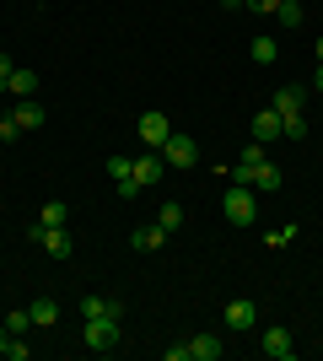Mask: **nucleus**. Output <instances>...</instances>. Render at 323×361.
I'll return each mask as SVG.
<instances>
[{
    "mask_svg": "<svg viewBox=\"0 0 323 361\" xmlns=\"http://www.w3.org/2000/svg\"><path fill=\"white\" fill-rule=\"evenodd\" d=\"M318 356H323V345H318Z\"/></svg>",
    "mask_w": 323,
    "mask_h": 361,
    "instance_id": "nucleus-32",
    "label": "nucleus"
},
{
    "mask_svg": "<svg viewBox=\"0 0 323 361\" xmlns=\"http://www.w3.org/2000/svg\"><path fill=\"white\" fill-rule=\"evenodd\" d=\"M0 324H6L11 334H27V329H32V313H27V307H16V313H6Z\"/></svg>",
    "mask_w": 323,
    "mask_h": 361,
    "instance_id": "nucleus-22",
    "label": "nucleus"
},
{
    "mask_svg": "<svg viewBox=\"0 0 323 361\" xmlns=\"http://www.w3.org/2000/svg\"><path fill=\"white\" fill-rule=\"evenodd\" d=\"M243 6H248V11H259V16H275L280 0H243Z\"/></svg>",
    "mask_w": 323,
    "mask_h": 361,
    "instance_id": "nucleus-27",
    "label": "nucleus"
},
{
    "mask_svg": "<svg viewBox=\"0 0 323 361\" xmlns=\"http://www.w3.org/2000/svg\"><path fill=\"white\" fill-rule=\"evenodd\" d=\"M167 238H172L167 226H162V221H151V226H135V238H129V243H135L140 254H156V248H167Z\"/></svg>",
    "mask_w": 323,
    "mask_h": 361,
    "instance_id": "nucleus-8",
    "label": "nucleus"
},
{
    "mask_svg": "<svg viewBox=\"0 0 323 361\" xmlns=\"http://www.w3.org/2000/svg\"><path fill=\"white\" fill-rule=\"evenodd\" d=\"M16 135H22V124H16V114H6V119H0V140H6V146H11Z\"/></svg>",
    "mask_w": 323,
    "mask_h": 361,
    "instance_id": "nucleus-26",
    "label": "nucleus"
},
{
    "mask_svg": "<svg viewBox=\"0 0 323 361\" xmlns=\"http://www.w3.org/2000/svg\"><path fill=\"white\" fill-rule=\"evenodd\" d=\"M275 135H280V114H275V108H259V114H253V140L270 146Z\"/></svg>",
    "mask_w": 323,
    "mask_h": 361,
    "instance_id": "nucleus-12",
    "label": "nucleus"
},
{
    "mask_svg": "<svg viewBox=\"0 0 323 361\" xmlns=\"http://www.w3.org/2000/svg\"><path fill=\"white\" fill-rule=\"evenodd\" d=\"M248 189H253V195H275V189H280V167H275V162L253 167V178H248Z\"/></svg>",
    "mask_w": 323,
    "mask_h": 361,
    "instance_id": "nucleus-11",
    "label": "nucleus"
},
{
    "mask_svg": "<svg viewBox=\"0 0 323 361\" xmlns=\"http://www.w3.org/2000/svg\"><path fill=\"white\" fill-rule=\"evenodd\" d=\"M275 16H280V27H296V22H302V0H280Z\"/></svg>",
    "mask_w": 323,
    "mask_h": 361,
    "instance_id": "nucleus-21",
    "label": "nucleus"
},
{
    "mask_svg": "<svg viewBox=\"0 0 323 361\" xmlns=\"http://www.w3.org/2000/svg\"><path fill=\"white\" fill-rule=\"evenodd\" d=\"M11 114H16V124H22V130H44V119H49V114H44L38 103H32V97H22V103H16Z\"/></svg>",
    "mask_w": 323,
    "mask_h": 361,
    "instance_id": "nucleus-14",
    "label": "nucleus"
},
{
    "mask_svg": "<svg viewBox=\"0 0 323 361\" xmlns=\"http://www.w3.org/2000/svg\"><path fill=\"white\" fill-rule=\"evenodd\" d=\"M108 173H113V178H129V173H135V157H108Z\"/></svg>",
    "mask_w": 323,
    "mask_h": 361,
    "instance_id": "nucleus-23",
    "label": "nucleus"
},
{
    "mask_svg": "<svg viewBox=\"0 0 323 361\" xmlns=\"http://www.w3.org/2000/svg\"><path fill=\"white\" fill-rule=\"evenodd\" d=\"M81 318H124V307L108 297H81Z\"/></svg>",
    "mask_w": 323,
    "mask_h": 361,
    "instance_id": "nucleus-13",
    "label": "nucleus"
},
{
    "mask_svg": "<svg viewBox=\"0 0 323 361\" xmlns=\"http://www.w3.org/2000/svg\"><path fill=\"white\" fill-rule=\"evenodd\" d=\"M248 44H253V49H248V54H253V65H275V60H280V44L270 38V32H259V38H248Z\"/></svg>",
    "mask_w": 323,
    "mask_h": 361,
    "instance_id": "nucleus-15",
    "label": "nucleus"
},
{
    "mask_svg": "<svg viewBox=\"0 0 323 361\" xmlns=\"http://www.w3.org/2000/svg\"><path fill=\"white\" fill-rule=\"evenodd\" d=\"M221 211H227L232 226H253V221H259V200H253L248 183H232L227 195H221Z\"/></svg>",
    "mask_w": 323,
    "mask_h": 361,
    "instance_id": "nucleus-1",
    "label": "nucleus"
},
{
    "mask_svg": "<svg viewBox=\"0 0 323 361\" xmlns=\"http://www.w3.org/2000/svg\"><path fill=\"white\" fill-rule=\"evenodd\" d=\"M227 329H237V334H248L253 324H259V302H227Z\"/></svg>",
    "mask_w": 323,
    "mask_h": 361,
    "instance_id": "nucleus-7",
    "label": "nucleus"
},
{
    "mask_svg": "<svg viewBox=\"0 0 323 361\" xmlns=\"http://www.w3.org/2000/svg\"><path fill=\"white\" fill-rule=\"evenodd\" d=\"M81 340L103 356V350L119 345V318H81Z\"/></svg>",
    "mask_w": 323,
    "mask_h": 361,
    "instance_id": "nucleus-2",
    "label": "nucleus"
},
{
    "mask_svg": "<svg viewBox=\"0 0 323 361\" xmlns=\"http://www.w3.org/2000/svg\"><path fill=\"white\" fill-rule=\"evenodd\" d=\"M156 221L167 226V232H178V226H184V205H178V200H162V211H156Z\"/></svg>",
    "mask_w": 323,
    "mask_h": 361,
    "instance_id": "nucleus-19",
    "label": "nucleus"
},
{
    "mask_svg": "<svg viewBox=\"0 0 323 361\" xmlns=\"http://www.w3.org/2000/svg\"><path fill=\"white\" fill-rule=\"evenodd\" d=\"M302 103H308V87H275V97H270L275 114H302Z\"/></svg>",
    "mask_w": 323,
    "mask_h": 361,
    "instance_id": "nucleus-9",
    "label": "nucleus"
},
{
    "mask_svg": "<svg viewBox=\"0 0 323 361\" xmlns=\"http://www.w3.org/2000/svg\"><path fill=\"white\" fill-rule=\"evenodd\" d=\"M318 65H323V38H318Z\"/></svg>",
    "mask_w": 323,
    "mask_h": 361,
    "instance_id": "nucleus-31",
    "label": "nucleus"
},
{
    "mask_svg": "<svg viewBox=\"0 0 323 361\" xmlns=\"http://www.w3.org/2000/svg\"><path fill=\"white\" fill-rule=\"evenodd\" d=\"M11 71H16V65H11V54H0V92H6V81H11Z\"/></svg>",
    "mask_w": 323,
    "mask_h": 361,
    "instance_id": "nucleus-28",
    "label": "nucleus"
},
{
    "mask_svg": "<svg viewBox=\"0 0 323 361\" xmlns=\"http://www.w3.org/2000/svg\"><path fill=\"white\" fill-rule=\"evenodd\" d=\"M32 87H38V75H32V71H22V65H16V71H11V81H6V92H16V97H32Z\"/></svg>",
    "mask_w": 323,
    "mask_h": 361,
    "instance_id": "nucleus-18",
    "label": "nucleus"
},
{
    "mask_svg": "<svg viewBox=\"0 0 323 361\" xmlns=\"http://www.w3.org/2000/svg\"><path fill=\"white\" fill-rule=\"evenodd\" d=\"M280 135H286V140H302V135H308V119H302V114H280Z\"/></svg>",
    "mask_w": 323,
    "mask_h": 361,
    "instance_id": "nucleus-20",
    "label": "nucleus"
},
{
    "mask_svg": "<svg viewBox=\"0 0 323 361\" xmlns=\"http://www.w3.org/2000/svg\"><path fill=\"white\" fill-rule=\"evenodd\" d=\"M162 173H167V162H162V151H140V157H135V178H140V189H151V183H162Z\"/></svg>",
    "mask_w": 323,
    "mask_h": 361,
    "instance_id": "nucleus-6",
    "label": "nucleus"
},
{
    "mask_svg": "<svg viewBox=\"0 0 323 361\" xmlns=\"http://www.w3.org/2000/svg\"><path fill=\"white\" fill-rule=\"evenodd\" d=\"M162 162H167V167H194V162H200V146H194V135H178V130H172L167 146H162Z\"/></svg>",
    "mask_w": 323,
    "mask_h": 361,
    "instance_id": "nucleus-4",
    "label": "nucleus"
},
{
    "mask_svg": "<svg viewBox=\"0 0 323 361\" xmlns=\"http://www.w3.org/2000/svg\"><path fill=\"white\" fill-rule=\"evenodd\" d=\"M113 183H119V200H140V178L135 173H129V178H113Z\"/></svg>",
    "mask_w": 323,
    "mask_h": 361,
    "instance_id": "nucleus-25",
    "label": "nucleus"
},
{
    "mask_svg": "<svg viewBox=\"0 0 323 361\" xmlns=\"http://www.w3.org/2000/svg\"><path fill=\"white\" fill-rule=\"evenodd\" d=\"M221 340H215V334H194V340H189V361H221Z\"/></svg>",
    "mask_w": 323,
    "mask_h": 361,
    "instance_id": "nucleus-10",
    "label": "nucleus"
},
{
    "mask_svg": "<svg viewBox=\"0 0 323 361\" xmlns=\"http://www.w3.org/2000/svg\"><path fill=\"white\" fill-rule=\"evenodd\" d=\"M6 345H11V329H6V324H0V356H6Z\"/></svg>",
    "mask_w": 323,
    "mask_h": 361,
    "instance_id": "nucleus-29",
    "label": "nucleus"
},
{
    "mask_svg": "<svg viewBox=\"0 0 323 361\" xmlns=\"http://www.w3.org/2000/svg\"><path fill=\"white\" fill-rule=\"evenodd\" d=\"M70 221V205H65V200H49L44 211H38V226H65Z\"/></svg>",
    "mask_w": 323,
    "mask_h": 361,
    "instance_id": "nucleus-17",
    "label": "nucleus"
},
{
    "mask_svg": "<svg viewBox=\"0 0 323 361\" xmlns=\"http://www.w3.org/2000/svg\"><path fill=\"white\" fill-rule=\"evenodd\" d=\"M135 135H140V146H146V151H162V146H167V135H172L167 114H156V108H151V114H140V119H135Z\"/></svg>",
    "mask_w": 323,
    "mask_h": 361,
    "instance_id": "nucleus-3",
    "label": "nucleus"
},
{
    "mask_svg": "<svg viewBox=\"0 0 323 361\" xmlns=\"http://www.w3.org/2000/svg\"><path fill=\"white\" fill-rule=\"evenodd\" d=\"M259 350H264V356H270V361H291V329H280V324H275V329H264L259 334Z\"/></svg>",
    "mask_w": 323,
    "mask_h": 361,
    "instance_id": "nucleus-5",
    "label": "nucleus"
},
{
    "mask_svg": "<svg viewBox=\"0 0 323 361\" xmlns=\"http://www.w3.org/2000/svg\"><path fill=\"white\" fill-rule=\"evenodd\" d=\"M312 87H323V65H318V75H312Z\"/></svg>",
    "mask_w": 323,
    "mask_h": 361,
    "instance_id": "nucleus-30",
    "label": "nucleus"
},
{
    "mask_svg": "<svg viewBox=\"0 0 323 361\" xmlns=\"http://www.w3.org/2000/svg\"><path fill=\"white\" fill-rule=\"evenodd\" d=\"M296 238V221H286V226H275V232H270V248H286V243Z\"/></svg>",
    "mask_w": 323,
    "mask_h": 361,
    "instance_id": "nucleus-24",
    "label": "nucleus"
},
{
    "mask_svg": "<svg viewBox=\"0 0 323 361\" xmlns=\"http://www.w3.org/2000/svg\"><path fill=\"white\" fill-rule=\"evenodd\" d=\"M27 313H32V329H54V324H60V302H32V307H27Z\"/></svg>",
    "mask_w": 323,
    "mask_h": 361,
    "instance_id": "nucleus-16",
    "label": "nucleus"
}]
</instances>
